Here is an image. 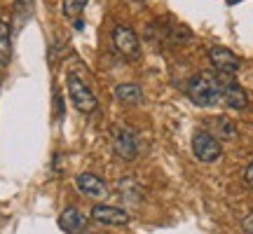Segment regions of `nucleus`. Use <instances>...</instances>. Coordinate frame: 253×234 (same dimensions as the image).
<instances>
[{"label": "nucleus", "instance_id": "obj_1", "mask_svg": "<svg viewBox=\"0 0 253 234\" xmlns=\"http://www.w3.org/2000/svg\"><path fill=\"white\" fill-rule=\"evenodd\" d=\"M188 96L199 108H211L223 101V82L216 75L199 73L188 82Z\"/></svg>", "mask_w": 253, "mask_h": 234}, {"label": "nucleus", "instance_id": "obj_2", "mask_svg": "<svg viewBox=\"0 0 253 234\" xmlns=\"http://www.w3.org/2000/svg\"><path fill=\"white\" fill-rule=\"evenodd\" d=\"M66 87H68V99H71V103L75 106V110H80L84 115H89V113L96 110V106H99L96 94L91 91V87L82 80L78 73H68Z\"/></svg>", "mask_w": 253, "mask_h": 234}, {"label": "nucleus", "instance_id": "obj_3", "mask_svg": "<svg viewBox=\"0 0 253 234\" xmlns=\"http://www.w3.org/2000/svg\"><path fill=\"white\" fill-rule=\"evenodd\" d=\"M192 153H195V157H197L199 162L211 164L223 155V148H220V143H218V138L213 134L197 131V134L192 136Z\"/></svg>", "mask_w": 253, "mask_h": 234}, {"label": "nucleus", "instance_id": "obj_4", "mask_svg": "<svg viewBox=\"0 0 253 234\" xmlns=\"http://www.w3.org/2000/svg\"><path fill=\"white\" fill-rule=\"evenodd\" d=\"M113 150L122 159H134L138 155V141L129 126H115L113 129Z\"/></svg>", "mask_w": 253, "mask_h": 234}, {"label": "nucleus", "instance_id": "obj_5", "mask_svg": "<svg viewBox=\"0 0 253 234\" xmlns=\"http://www.w3.org/2000/svg\"><path fill=\"white\" fill-rule=\"evenodd\" d=\"M113 45L120 54L129 56V59H136L138 52H141V45H138V36L134 33V28L129 26H115L113 28Z\"/></svg>", "mask_w": 253, "mask_h": 234}, {"label": "nucleus", "instance_id": "obj_6", "mask_svg": "<svg viewBox=\"0 0 253 234\" xmlns=\"http://www.w3.org/2000/svg\"><path fill=\"white\" fill-rule=\"evenodd\" d=\"M209 59L213 63V68L218 73H223V75H235L239 71V56L232 52V49H227V47H211L209 49Z\"/></svg>", "mask_w": 253, "mask_h": 234}, {"label": "nucleus", "instance_id": "obj_7", "mask_svg": "<svg viewBox=\"0 0 253 234\" xmlns=\"http://www.w3.org/2000/svg\"><path fill=\"white\" fill-rule=\"evenodd\" d=\"M75 185L80 190L84 197L89 199H106L108 197V185H106V180H101L99 176H94V173L84 171L80 173L78 178H75Z\"/></svg>", "mask_w": 253, "mask_h": 234}, {"label": "nucleus", "instance_id": "obj_8", "mask_svg": "<svg viewBox=\"0 0 253 234\" xmlns=\"http://www.w3.org/2000/svg\"><path fill=\"white\" fill-rule=\"evenodd\" d=\"M91 218L101 223V225H126L129 223V213L118 206H108V204H96L91 208Z\"/></svg>", "mask_w": 253, "mask_h": 234}, {"label": "nucleus", "instance_id": "obj_9", "mask_svg": "<svg viewBox=\"0 0 253 234\" xmlns=\"http://www.w3.org/2000/svg\"><path fill=\"white\" fill-rule=\"evenodd\" d=\"M223 103L232 110H244L249 106V96L237 82H223Z\"/></svg>", "mask_w": 253, "mask_h": 234}, {"label": "nucleus", "instance_id": "obj_10", "mask_svg": "<svg viewBox=\"0 0 253 234\" xmlns=\"http://www.w3.org/2000/svg\"><path fill=\"white\" fill-rule=\"evenodd\" d=\"M84 216H82L80 211L75 206H68V208H63L61 211V216H59V225H61L63 232H68V234H78L84 227Z\"/></svg>", "mask_w": 253, "mask_h": 234}, {"label": "nucleus", "instance_id": "obj_11", "mask_svg": "<svg viewBox=\"0 0 253 234\" xmlns=\"http://www.w3.org/2000/svg\"><path fill=\"white\" fill-rule=\"evenodd\" d=\"M115 99L125 106H134V103H141L143 101V89L134 84V82H125V84H118L115 87Z\"/></svg>", "mask_w": 253, "mask_h": 234}, {"label": "nucleus", "instance_id": "obj_12", "mask_svg": "<svg viewBox=\"0 0 253 234\" xmlns=\"http://www.w3.org/2000/svg\"><path fill=\"white\" fill-rule=\"evenodd\" d=\"M12 59V26L7 17H0V63L5 66Z\"/></svg>", "mask_w": 253, "mask_h": 234}, {"label": "nucleus", "instance_id": "obj_13", "mask_svg": "<svg viewBox=\"0 0 253 234\" xmlns=\"http://www.w3.org/2000/svg\"><path fill=\"white\" fill-rule=\"evenodd\" d=\"M213 124L218 126L216 131L220 138H227V141H232V138H237V126L232 119H227V117H216L213 119Z\"/></svg>", "mask_w": 253, "mask_h": 234}, {"label": "nucleus", "instance_id": "obj_14", "mask_svg": "<svg viewBox=\"0 0 253 234\" xmlns=\"http://www.w3.org/2000/svg\"><path fill=\"white\" fill-rule=\"evenodd\" d=\"M87 2L89 0H63V14L68 19H75L82 9L87 7Z\"/></svg>", "mask_w": 253, "mask_h": 234}, {"label": "nucleus", "instance_id": "obj_15", "mask_svg": "<svg viewBox=\"0 0 253 234\" xmlns=\"http://www.w3.org/2000/svg\"><path fill=\"white\" fill-rule=\"evenodd\" d=\"M244 183H246V188L253 190V159L249 162V166H246V171H244Z\"/></svg>", "mask_w": 253, "mask_h": 234}, {"label": "nucleus", "instance_id": "obj_16", "mask_svg": "<svg viewBox=\"0 0 253 234\" xmlns=\"http://www.w3.org/2000/svg\"><path fill=\"white\" fill-rule=\"evenodd\" d=\"M242 230H244L246 234H253V213H249V216L242 220Z\"/></svg>", "mask_w": 253, "mask_h": 234}, {"label": "nucleus", "instance_id": "obj_17", "mask_svg": "<svg viewBox=\"0 0 253 234\" xmlns=\"http://www.w3.org/2000/svg\"><path fill=\"white\" fill-rule=\"evenodd\" d=\"M227 2H230V5H235V2H239V0H227Z\"/></svg>", "mask_w": 253, "mask_h": 234}]
</instances>
